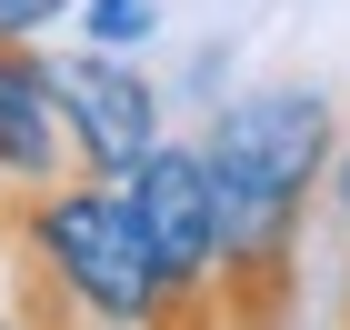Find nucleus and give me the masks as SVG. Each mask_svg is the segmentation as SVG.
Listing matches in <instances>:
<instances>
[{
  "label": "nucleus",
  "instance_id": "obj_1",
  "mask_svg": "<svg viewBox=\"0 0 350 330\" xmlns=\"http://www.w3.org/2000/svg\"><path fill=\"white\" fill-rule=\"evenodd\" d=\"M211 180H220V320H280L300 280V230L330 180V100L321 90H250L211 120Z\"/></svg>",
  "mask_w": 350,
  "mask_h": 330
},
{
  "label": "nucleus",
  "instance_id": "obj_2",
  "mask_svg": "<svg viewBox=\"0 0 350 330\" xmlns=\"http://www.w3.org/2000/svg\"><path fill=\"white\" fill-rule=\"evenodd\" d=\"M0 250H21L30 280H60L51 290L60 320H170L150 240H140V220H131V191L100 180V170H60V180L21 191Z\"/></svg>",
  "mask_w": 350,
  "mask_h": 330
},
{
  "label": "nucleus",
  "instance_id": "obj_3",
  "mask_svg": "<svg viewBox=\"0 0 350 330\" xmlns=\"http://www.w3.org/2000/svg\"><path fill=\"white\" fill-rule=\"evenodd\" d=\"M120 191H131V220L150 240L170 320H220V180H211V150L161 140Z\"/></svg>",
  "mask_w": 350,
  "mask_h": 330
},
{
  "label": "nucleus",
  "instance_id": "obj_4",
  "mask_svg": "<svg viewBox=\"0 0 350 330\" xmlns=\"http://www.w3.org/2000/svg\"><path fill=\"white\" fill-rule=\"evenodd\" d=\"M51 90H60V130H70V161L100 170V180H131L150 150H161V90L140 81L120 51H60L51 60Z\"/></svg>",
  "mask_w": 350,
  "mask_h": 330
},
{
  "label": "nucleus",
  "instance_id": "obj_5",
  "mask_svg": "<svg viewBox=\"0 0 350 330\" xmlns=\"http://www.w3.org/2000/svg\"><path fill=\"white\" fill-rule=\"evenodd\" d=\"M60 170H81V161H70V130H60L51 60L30 40H0V191H40Z\"/></svg>",
  "mask_w": 350,
  "mask_h": 330
},
{
  "label": "nucleus",
  "instance_id": "obj_6",
  "mask_svg": "<svg viewBox=\"0 0 350 330\" xmlns=\"http://www.w3.org/2000/svg\"><path fill=\"white\" fill-rule=\"evenodd\" d=\"M81 40H100V51L161 40V0H81Z\"/></svg>",
  "mask_w": 350,
  "mask_h": 330
},
{
  "label": "nucleus",
  "instance_id": "obj_7",
  "mask_svg": "<svg viewBox=\"0 0 350 330\" xmlns=\"http://www.w3.org/2000/svg\"><path fill=\"white\" fill-rule=\"evenodd\" d=\"M70 0H0V40H30V30H51Z\"/></svg>",
  "mask_w": 350,
  "mask_h": 330
},
{
  "label": "nucleus",
  "instance_id": "obj_8",
  "mask_svg": "<svg viewBox=\"0 0 350 330\" xmlns=\"http://www.w3.org/2000/svg\"><path fill=\"white\" fill-rule=\"evenodd\" d=\"M321 200H330V220L350 230V150H330V180H321Z\"/></svg>",
  "mask_w": 350,
  "mask_h": 330
}]
</instances>
